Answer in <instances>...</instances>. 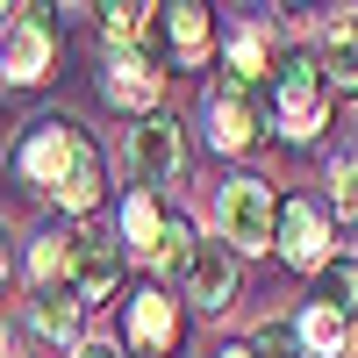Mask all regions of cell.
<instances>
[{"mask_svg": "<svg viewBox=\"0 0 358 358\" xmlns=\"http://www.w3.org/2000/svg\"><path fill=\"white\" fill-rule=\"evenodd\" d=\"M322 115H330V86H322L315 50H287V65H273V122L287 143H315Z\"/></svg>", "mask_w": 358, "mask_h": 358, "instance_id": "1", "label": "cell"}, {"mask_svg": "<svg viewBox=\"0 0 358 358\" xmlns=\"http://www.w3.org/2000/svg\"><path fill=\"white\" fill-rule=\"evenodd\" d=\"M86 143H94V136H86L72 115H43V122H29V136L15 143V172H22V187H36V194L50 201L57 187H65V172L79 165Z\"/></svg>", "mask_w": 358, "mask_h": 358, "instance_id": "2", "label": "cell"}, {"mask_svg": "<svg viewBox=\"0 0 358 358\" xmlns=\"http://www.w3.org/2000/svg\"><path fill=\"white\" fill-rule=\"evenodd\" d=\"M215 222H222V244L244 258V251H273V229H280V201L265 179H229L215 194Z\"/></svg>", "mask_w": 358, "mask_h": 358, "instance_id": "3", "label": "cell"}, {"mask_svg": "<svg viewBox=\"0 0 358 358\" xmlns=\"http://www.w3.org/2000/svg\"><path fill=\"white\" fill-rule=\"evenodd\" d=\"M50 57H57L50 8H22L8 29H0V79H8V86H43L50 79Z\"/></svg>", "mask_w": 358, "mask_h": 358, "instance_id": "4", "label": "cell"}, {"mask_svg": "<svg viewBox=\"0 0 358 358\" xmlns=\"http://www.w3.org/2000/svg\"><path fill=\"white\" fill-rule=\"evenodd\" d=\"M115 280H122V251H115L108 229H72L65 236V287L79 301H108Z\"/></svg>", "mask_w": 358, "mask_h": 358, "instance_id": "5", "label": "cell"}, {"mask_svg": "<svg viewBox=\"0 0 358 358\" xmlns=\"http://www.w3.org/2000/svg\"><path fill=\"white\" fill-rule=\"evenodd\" d=\"M129 165L143 179V194H158L179 179V165H187V136H179V122H165V115H151V122L129 129Z\"/></svg>", "mask_w": 358, "mask_h": 358, "instance_id": "6", "label": "cell"}, {"mask_svg": "<svg viewBox=\"0 0 358 358\" xmlns=\"http://www.w3.org/2000/svg\"><path fill=\"white\" fill-rule=\"evenodd\" d=\"M101 94H108L115 108H129V115H143V122H151L158 101H165V65H158L151 50H115V65H108V79H101Z\"/></svg>", "mask_w": 358, "mask_h": 358, "instance_id": "7", "label": "cell"}, {"mask_svg": "<svg viewBox=\"0 0 358 358\" xmlns=\"http://www.w3.org/2000/svg\"><path fill=\"white\" fill-rule=\"evenodd\" d=\"M273 251H287V265H301V273H322L330 265V222H322V208L287 201L280 229H273Z\"/></svg>", "mask_w": 358, "mask_h": 358, "instance_id": "8", "label": "cell"}, {"mask_svg": "<svg viewBox=\"0 0 358 358\" xmlns=\"http://www.w3.org/2000/svg\"><path fill=\"white\" fill-rule=\"evenodd\" d=\"M187 294H194V308H229L236 301V251L229 244H201L194 236V258H187Z\"/></svg>", "mask_w": 358, "mask_h": 358, "instance_id": "9", "label": "cell"}, {"mask_svg": "<svg viewBox=\"0 0 358 358\" xmlns=\"http://www.w3.org/2000/svg\"><path fill=\"white\" fill-rule=\"evenodd\" d=\"M208 136H215V151H251L258 143V108H251V86H215L208 94Z\"/></svg>", "mask_w": 358, "mask_h": 358, "instance_id": "10", "label": "cell"}, {"mask_svg": "<svg viewBox=\"0 0 358 358\" xmlns=\"http://www.w3.org/2000/svg\"><path fill=\"white\" fill-rule=\"evenodd\" d=\"M172 344H179V308H172V294L143 287L136 301H129V351H136V358H165Z\"/></svg>", "mask_w": 358, "mask_h": 358, "instance_id": "11", "label": "cell"}, {"mask_svg": "<svg viewBox=\"0 0 358 358\" xmlns=\"http://www.w3.org/2000/svg\"><path fill=\"white\" fill-rule=\"evenodd\" d=\"M315 65H322V86H330V94H358V8L322 22V57Z\"/></svg>", "mask_w": 358, "mask_h": 358, "instance_id": "12", "label": "cell"}, {"mask_svg": "<svg viewBox=\"0 0 358 358\" xmlns=\"http://www.w3.org/2000/svg\"><path fill=\"white\" fill-rule=\"evenodd\" d=\"M165 36H172V65H179V72H201V65H208L215 29H208V8H201V0H179V8H165Z\"/></svg>", "mask_w": 358, "mask_h": 358, "instance_id": "13", "label": "cell"}, {"mask_svg": "<svg viewBox=\"0 0 358 358\" xmlns=\"http://www.w3.org/2000/svg\"><path fill=\"white\" fill-rule=\"evenodd\" d=\"M294 344H301V358H358V322H344L330 308H308L294 322Z\"/></svg>", "mask_w": 358, "mask_h": 358, "instance_id": "14", "label": "cell"}, {"mask_svg": "<svg viewBox=\"0 0 358 358\" xmlns=\"http://www.w3.org/2000/svg\"><path fill=\"white\" fill-rule=\"evenodd\" d=\"M36 330L50 337V344H65V351H79V322H86V301L72 287H36Z\"/></svg>", "mask_w": 358, "mask_h": 358, "instance_id": "15", "label": "cell"}, {"mask_svg": "<svg viewBox=\"0 0 358 358\" xmlns=\"http://www.w3.org/2000/svg\"><path fill=\"white\" fill-rule=\"evenodd\" d=\"M101 29L115 50H143L165 29V8H151V0H122V8H101Z\"/></svg>", "mask_w": 358, "mask_h": 358, "instance_id": "16", "label": "cell"}, {"mask_svg": "<svg viewBox=\"0 0 358 358\" xmlns=\"http://www.w3.org/2000/svg\"><path fill=\"white\" fill-rule=\"evenodd\" d=\"M165 229H172V215H165V201L136 187V194L122 201V236H129V251H143V258H158V244H165Z\"/></svg>", "mask_w": 358, "mask_h": 358, "instance_id": "17", "label": "cell"}, {"mask_svg": "<svg viewBox=\"0 0 358 358\" xmlns=\"http://www.w3.org/2000/svg\"><path fill=\"white\" fill-rule=\"evenodd\" d=\"M101 179H108V165H101V143H86V151H79V165L65 172V187H57L50 201L65 208V215H94V208H101Z\"/></svg>", "mask_w": 358, "mask_h": 358, "instance_id": "18", "label": "cell"}, {"mask_svg": "<svg viewBox=\"0 0 358 358\" xmlns=\"http://www.w3.org/2000/svg\"><path fill=\"white\" fill-rule=\"evenodd\" d=\"M315 308L358 322V258H330V265L315 273Z\"/></svg>", "mask_w": 358, "mask_h": 358, "instance_id": "19", "label": "cell"}, {"mask_svg": "<svg viewBox=\"0 0 358 358\" xmlns=\"http://www.w3.org/2000/svg\"><path fill=\"white\" fill-rule=\"evenodd\" d=\"M229 72H236V86H258L273 72V29H236L229 36Z\"/></svg>", "mask_w": 358, "mask_h": 358, "instance_id": "20", "label": "cell"}, {"mask_svg": "<svg viewBox=\"0 0 358 358\" xmlns=\"http://www.w3.org/2000/svg\"><path fill=\"white\" fill-rule=\"evenodd\" d=\"M187 258H194V229L172 215V229H165V244H158V258H151V265H158V273H179V280H187Z\"/></svg>", "mask_w": 358, "mask_h": 358, "instance_id": "21", "label": "cell"}, {"mask_svg": "<svg viewBox=\"0 0 358 358\" xmlns=\"http://www.w3.org/2000/svg\"><path fill=\"white\" fill-rule=\"evenodd\" d=\"M244 351H251V358H301V344H294L287 322H258V337H251Z\"/></svg>", "mask_w": 358, "mask_h": 358, "instance_id": "22", "label": "cell"}, {"mask_svg": "<svg viewBox=\"0 0 358 358\" xmlns=\"http://www.w3.org/2000/svg\"><path fill=\"white\" fill-rule=\"evenodd\" d=\"M330 194H337V208L358 222V158H337L330 165Z\"/></svg>", "mask_w": 358, "mask_h": 358, "instance_id": "23", "label": "cell"}, {"mask_svg": "<svg viewBox=\"0 0 358 358\" xmlns=\"http://www.w3.org/2000/svg\"><path fill=\"white\" fill-rule=\"evenodd\" d=\"M65 280V236H36V287Z\"/></svg>", "mask_w": 358, "mask_h": 358, "instance_id": "24", "label": "cell"}, {"mask_svg": "<svg viewBox=\"0 0 358 358\" xmlns=\"http://www.w3.org/2000/svg\"><path fill=\"white\" fill-rule=\"evenodd\" d=\"M72 358H122V351H115V344H86V337H79V351H72Z\"/></svg>", "mask_w": 358, "mask_h": 358, "instance_id": "25", "label": "cell"}, {"mask_svg": "<svg viewBox=\"0 0 358 358\" xmlns=\"http://www.w3.org/2000/svg\"><path fill=\"white\" fill-rule=\"evenodd\" d=\"M0 280H8V236H0Z\"/></svg>", "mask_w": 358, "mask_h": 358, "instance_id": "26", "label": "cell"}, {"mask_svg": "<svg viewBox=\"0 0 358 358\" xmlns=\"http://www.w3.org/2000/svg\"><path fill=\"white\" fill-rule=\"evenodd\" d=\"M222 358H251V351H244V344H229V351H222Z\"/></svg>", "mask_w": 358, "mask_h": 358, "instance_id": "27", "label": "cell"}, {"mask_svg": "<svg viewBox=\"0 0 358 358\" xmlns=\"http://www.w3.org/2000/svg\"><path fill=\"white\" fill-rule=\"evenodd\" d=\"M0 358H15V351H0Z\"/></svg>", "mask_w": 358, "mask_h": 358, "instance_id": "28", "label": "cell"}]
</instances>
